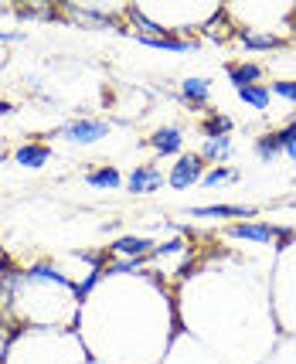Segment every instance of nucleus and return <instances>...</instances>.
Wrapping results in <instances>:
<instances>
[{
    "mask_svg": "<svg viewBox=\"0 0 296 364\" xmlns=\"http://www.w3.org/2000/svg\"><path fill=\"white\" fill-rule=\"evenodd\" d=\"M228 235L249 238V242H269V238H280L282 245H286L290 238H296V232L293 228H276V225H269V222H242V225H232V228H228Z\"/></svg>",
    "mask_w": 296,
    "mask_h": 364,
    "instance_id": "f257e3e1",
    "label": "nucleus"
},
{
    "mask_svg": "<svg viewBox=\"0 0 296 364\" xmlns=\"http://www.w3.org/2000/svg\"><path fill=\"white\" fill-rule=\"evenodd\" d=\"M204 177V157L201 154H184V157H177V164L171 167V188H177V191H184V188H191V184H198Z\"/></svg>",
    "mask_w": 296,
    "mask_h": 364,
    "instance_id": "f03ea898",
    "label": "nucleus"
},
{
    "mask_svg": "<svg viewBox=\"0 0 296 364\" xmlns=\"http://www.w3.org/2000/svg\"><path fill=\"white\" fill-rule=\"evenodd\" d=\"M58 133L72 143H95L110 133V123H106V119H72V123H65Z\"/></svg>",
    "mask_w": 296,
    "mask_h": 364,
    "instance_id": "7ed1b4c3",
    "label": "nucleus"
},
{
    "mask_svg": "<svg viewBox=\"0 0 296 364\" xmlns=\"http://www.w3.org/2000/svg\"><path fill=\"white\" fill-rule=\"evenodd\" d=\"M62 11L68 17H75V21H85V24H95V28H112V31L123 34V24L116 21V17L102 14V11H92V7H78V4H62Z\"/></svg>",
    "mask_w": 296,
    "mask_h": 364,
    "instance_id": "20e7f679",
    "label": "nucleus"
},
{
    "mask_svg": "<svg viewBox=\"0 0 296 364\" xmlns=\"http://www.w3.org/2000/svg\"><path fill=\"white\" fill-rule=\"evenodd\" d=\"M110 252H120V255H126V259H147V255L154 252V242L143 235H123L110 245Z\"/></svg>",
    "mask_w": 296,
    "mask_h": 364,
    "instance_id": "39448f33",
    "label": "nucleus"
},
{
    "mask_svg": "<svg viewBox=\"0 0 296 364\" xmlns=\"http://www.w3.org/2000/svg\"><path fill=\"white\" fill-rule=\"evenodd\" d=\"M164 184V174L157 171V167H137L130 181H126V188L133 191V194H150V191H160Z\"/></svg>",
    "mask_w": 296,
    "mask_h": 364,
    "instance_id": "423d86ee",
    "label": "nucleus"
},
{
    "mask_svg": "<svg viewBox=\"0 0 296 364\" xmlns=\"http://www.w3.org/2000/svg\"><path fill=\"white\" fill-rule=\"evenodd\" d=\"M194 218H252L255 208L249 205H208V208H191Z\"/></svg>",
    "mask_w": 296,
    "mask_h": 364,
    "instance_id": "0eeeda50",
    "label": "nucleus"
},
{
    "mask_svg": "<svg viewBox=\"0 0 296 364\" xmlns=\"http://www.w3.org/2000/svg\"><path fill=\"white\" fill-rule=\"evenodd\" d=\"M14 160L21 164V167L38 171V167H45L48 160H51V150H48L45 143H24V146H17L14 150Z\"/></svg>",
    "mask_w": 296,
    "mask_h": 364,
    "instance_id": "6e6552de",
    "label": "nucleus"
},
{
    "mask_svg": "<svg viewBox=\"0 0 296 364\" xmlns=\"http://www.w3.org/2000/svg\"><path fill=\"white\" fill-rule=\"evenodd\" d=\"M181 143H184V133H181L177 127H160L154 136H150V146H154L160 157H164V154H177Z\"/></svg>",
    "mask_w": 296,
    "mask_h": 364,
    "instance_id": "1a4fd4ad",
    "label": "nucleus"
},
{
    "mask_svg": "<svg viewBox=\"0 0 296 364\" xmlns=\"http://www.w3.org/2000/svg\"><path fill=\"white\" fill-rule=\"evenodd\" d=\"M235 38H238V45L249 48V51H269V48H282V45H286L280 34H252V31H238Z\"/></svg>",
    "mask_w": 296,
    "mask_h": 364,
    "instance_id": "9d476101",
    "label": "nucleus"
},
{
    "mask_svg": "<svg viewBox=\"0 0 296 364\" xmlns=\"http://www.w3.org/2000/svg\"><path fill=\"white\" fill-rule=\"evenodd\" d=\"M228 79H232L235 89H242V85H259L263 79V68L252 62H238V65H228Z\"/></svg>",
    "mask_w": 296,
    "mask_h": 364,
    "instance_id": "9b49d317",
    "label": "nucleus"
},
{
    "mask_svg": "<svg viewBox=\"0 0 296 364\" xmlns=\"http://www.w3.org/2000/svg\"><path fill=\"white\" fill-rule=\"evenodd\" d=\"M181 95L187 99V106H201V102H208V95H211V82L208 79H184Z\"/></svg>",
    "mask_w": 296,
    "mask_h": 364,
    "instance_id": "f8f14e48",
    "label": "nucleus"
},
{
    "mask_svg": "<svg viewBox=\"0 0 296 364\" xmlns=\"http://www.w3.org/2000/svg\"><path fill=\"white\" fill-rule=\"evenodd\" d=\"M137 41H143V45H150V48H160V51H194V41H184V38H143V34H137Z\"/></svg>",
    "mask_w": 296,
    "mask_h": 364,
    "instance_id": "ddd939ff",
    "label": "nucleus"
},
{
    "mask_svg": "<svg viewBox=\"0 0 296 364\" xmlns=\"http://www.w3.org/2000/svg\"><path fill=\"white\" fill-rule=\"evenodd\" d=\"M242 102H249L255 109H265L269 106V85H242V89H235Z\"/></svg>",
    "mask_w": 296,
    "mask_h": 364,
    "instance_id": "4468645a",
    "label": "nucleus"
},
{
    "mask_svg": "<svg viewBox=\"0 0 296 364\" xmlns=\"http://www.w3.org/2000/svg\"><path fill=\"white\" fill-rule=\"evenodd\" d=\"M201 157L204 160H225V157H232V136H215V140H204Z\"/></svg>",
    "mask_w": 296,
    "mask_h": 364,
    "instance_id": "2eb2a0df",
    "label": "nucleus"
},
{
    "mask_svg": "<svg viewBox=\"0 0 296 364\" xmlns=\"http://www.w3.org/2000/svg\"><path fill=\"white\" fill-rule=\"evenodd\" d=\"M85 181H89L92 188H120V184H123V177H120L116 167H99V171H89Z\"/></svg>",
    "mask_w": 296,
    "mask_h": 364,
    "instance_id": "dca6fc26",
    "label": "nucleus"
},
{
    "mask_svg": "<svg viewBox=\"0 0 296 364\" xmlns=\"http://www.w3.org/2000/svg\"><path fill=\"white\" fill-rule=\"evenodd\" d=\"M280 150H282L280 133H265V136H259V140H255V154H259L263 160H273Z\"/></svg>",
    "mask_w": 296,
    "mask_h": 364,
    "instance_id": "f3484780",
    "label": "nucleus"
},
{
    "mask_svg": "<svg viewBox=\"0 0 296 364\" xmlns=\"http://www.w3.org/2000/svg\"><path fill=\"white\" fill-rule=\"evenodd\" d=\"M201 129H204V136H208V140H215V136H228L232 119H228V116H208Z\"/></svg>",
    "mask_w": 296,
    "mask_h": 364,
    "instance_id": "a211bd4d",
    "label": "nucleus"
},
{
    "mask_svg": "<svg viewBox=\"0 0 296 364\" xmlns=\"http://www.w3.org/2000/svg\"><path fill=\"white\" fill-rule=\"evenodd\" d=\"M232 177H238V171H228V167H211V171H204L201 184L215 188V184H221V181H232Z\"/></svg>",
    "mask_w": 296,
    "mask_h": 364,
    "instance_id": "6ab92c4d",
    "label": "nucleus"
},
{
    "mask_svg": "<svg viewBox=\"0 0 296 364\" xmlns=\"http://www.w3.org/2000/svg\"><path fill=\"white\" fill-rule=\"evenodd\" d=\"M273 92L282 95V99H296V82H276Z\"/></svg>",
    "mask_w": 296,
    "mask_h": 364,
    "instance_id": "aec40b11",
    "label": "nucleus"
},
{
    "mask_svg": "<svg viewBox=\"0 0 296 364\" xmlns=\"http://www.w3.org/2000/svg\"><path fill=\"white\" fill-rule=\"evenodd\" d=\"M280 143H282V154L290 160H296V136H280Z\"/></svg>",
    "mask_w": 296,
    "mask_h": 364,
    "instance_id": "412c9836",
    "label": "nucleus"
},
{
    "mask_svg": "<svg viewBox=\"0 0 296 364\" xmlns=\"http://www.w3.org/2000/svg\"><path fill=\"white\" fill-rule=\"evenodd\" d=\"M7 272H14V269H11V259H7L4 249H0V276H7Z\"/></svg>",
    "mask_w": 296,
    "mask_h": 364,
    "instance_id": "4be33fe9",
    "label": "nucleus"
},
{
    "mask_svg": "<svg viewBox=\"0 0 296 364\" xmlns=\"http://www.w3.org/2000/svg\"><path fill=\"white\" fill-rule=\"evenodd\" d=\"M7 112H14V102H4L0 99V116H7Z\"/></svg>",
    "mask_w": 296,
    "mask_h": 364,
    "instance_id": "5701e85b",
    "label": "nucleus"
},
{
    "mask_svg": "<svg viewBox=\"0 0 296 364\" xmlns=\"http://www.w3.org/2000/svg\"><path fill=\"white\" fill-rule=\"evenodd\" d=\"M286 129H290V133H296V116L290 119V123H286Z\"/></svg>",
    "mask_w": 296,
    "mask_h": 364,
    "instance_id": "b1692460",
    "label": "nucleus"
},
{
    "mask_svg": "<svg viewBox=\"0 0 296 364\" xmlns=\"http://www.w3.org/2000/svg\"><path fill=\"white\" fill-rule=\"evenodd\" d=\"M0 331H4V303H0Z\"/></svg>",
    "mask_w": 296,
    "mask_h": 364,
    "instance_id": "393cba45",
    "label": "nucleus"
},
{
    "mask_svg": "<svg viewBox=\"0 0 296 364\" xmlns=\"http://www.w3.org/2000/svg\"><path fill=\"white\" fill-rule=\"evenodd\" d=\"M293 41H296V24H293Z\"/></svg>",
    "mask_w": 296,
    "mask_h": 364,
    "instance_id": "a878e982",
    "label": "nucleus"
},
{
    "mask_svg": "<svg viewBox=\"0 0 296 364\" xmlns=\"http://www.w3.org/2000/svg\"><path fill=\"white\" fill-rule=\"evenodd\" d=\"M4 157H7V154H0V160H4Z\"/></svg>",
    "mask_w": 296,
    "mask_h": 364,
    "instance_id": "bb28decb",
    "label": "nucleus"
}]
</instances>
